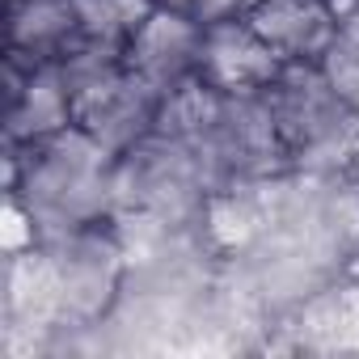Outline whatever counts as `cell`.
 I'll return each instance as SVG.
<instances>
[{
    "label": "cell",
    "instance_id": "cell-1",
    "mask_svg": "<svg viewBox=\"0 0 359 359\" xmlns=\"http://www.w3.org/2000/svg\"><path fill=\"white\" fill-rule=\"evenodd\" d=\"M199 140L212 152V161L220 165L224 182L266 177V173H279L292 165V152L279 135L275 110L262 89L258 93H220V110Z\"/></svg>",
    "mask_w": 359,
    "mask_h": 359
},
{
    "label": "cell",
    "instance_id": "cell-2",
    "mask_svg": "<svg viewBox=\"0 0 359 359\" xmlns=\"http://www.w3.org/2000/svg\"><path fill=\"white\" fill-rule=\"evenodd\" d=\"M47 250V245H43ZM64 271V321H102L127 279V254L110 220L85 224L60 245H51Z\"/></svg>",
    "mask_w": 359,
    "mask_h": 359
},
{
    "label": "cell",
    "instance_id": "cell-3",
    "mask_svg": "<svg viewBox=\"0 0 359 359\" xmlns=\"http://www.w3.org/2000/svg\"><path fill=\"white\" fill-rule=\"evenodd\" d=\"M283 55L237 13L220 22H203V51L199 72L220 93H258L283 72Z\"/></svg>",
    "mask_w": 359,
    "mask_h": 359
},
{
    "label": "cell",
    "instance_id": "cell-4",
    "mask_svg": "<svg viewBox=\"0 0 359 359\" xmlns=\"http://www.w3.org/2000/svg\"><path fill=\"white\" fill-rule=\"evenodd\" d=\"M199 51H203V22L187 9L156 5V13L127 39V68H135L161 93H169L173 85L199 72Z\"/></svg>",
    "mask_w": 359,
    "mask_h": 359
},
{
    "label": "cell",
    "instance_id": "cell-5",
    "mask_svg": "<svg viewBox=\"0 0 359 359\" xmlns=\"http://www.w3.org/2000/svg\"><path fill=\"white\" fill-rule=\"evenodd\" d=\"M161 97H165V93H161L148 76H140L135 68H127L114 85H106V89H97L93 97L76 102L72 114H76V123H81L93 140H102L114 156H123L131 144H140V140L152 131L156 110H161Z\"/></svg>",
    "mask_w": 359,
    "mask_h": 359
},
{
    "label": "cell",
    "instance_id": "cell-6",
    "mask_svg": "<svg viewBox=\"0 0 359 359\" xmlns=\"http://www.w3.org/2000/svg\"><path fill=\"white\" fill-rule=\"evenodd\" d=\"M283 60H321L338 39L330 0H258L241 13Z\"/></svg>",
    "mask_w": 359,
    "mask_h": 359
},
{
    "label": "cell",
    "instance_id": "cell-7",
    "mask_svg": "<svg viewBox=\"0 0 359 359\" xmlns=\"http://www.w3.org/2000/svg\"><path fill=\"white\" fill-rule=\"evenodd\" d=\"M0 292H5L0 317H18V321H34V325L64 321V271H60V258L43 245L5 254Z\"/></svg>",
    "mask_w": 359,
    "mask_h": 359
},
{
    "label": "cell",
    "instance_id": "cell-8",
    "mask_svg": "<svg viewBox=\"0 0 359 359\" xmlns=\"http://www.w3.org/2000/svg\"><path fill=\"white\" fill-rule=\"evenodd\" d=\"M296 351H359V279H330L287 313Z\"/></svg>",
    "mask_w": 359,
    "mask_h": 359
},
{
    "label": "cell",
    "instance_id": "cell-9",
    "mask_svg": "<svg viewBox=\"0 0 359 359\" xmlns=\"http://www.w3.org/2000/svg\"><path fill=\"white\" fill-rule=\"evenodd\" d=\"M72 123H76V114H72V93H68L64 68H60V60H43L30 72L22 102L13 110H5V135L30 144V140H47Z\"/></svg>",
    "mask_w": 359,
    "mask_h": 359
},
{
    "label": "cell",
    "instance_id": "cell-10",
    "mask_svg": "<svg viewBox=\"0 0 359 359\" xmlns=\"http://www.w3.org/2000/svg\"><path fill=\"white\" fill-rule=\"evenodd\" d=\"M203 233L220 254H241L266 233V212H262V199L254 191V177H237L224 191L208 195Z\"/></svg>",
    "mask_w": 359,
    "mask_h": 359
},
{
    "label": "cell",
    "instance_id": "cell-11",
    "mask_svg": "<svg viewBox=\"0 0 359 359\" xmlns=\"http://www.w3.org/2000/svg\"><path fill=\"white\" fill-rule=\"evenodd\" d=\"M81 34L72 0H13L9 5V47L34 60H60Z\"/></svg>",
    "mask_w": 359,
    "mask_h": 359
},
{
    "label": "cell",
    "instance_id": "cell-12",
    "mask_svg": "<svg viewBox=\"0 0 359 359\" xmlns=\"http://www.w3.org/2000/svg\"><path fill=\"white\" fill-rule=\"evenodd\" d=\"M216 110H220V89H212L203 76H187L182 85H173L161 97V110H156L152 131L191 140V135H203L212 127Z\"/></svg>",
    "mask_w": 359,
    "mask_h": 359
},
{
    "label": "cell",
    "instance_id": "cell-13",
    "mask_svg": "<svg viewBox=\"0 0 359 359\" xmlns=\"http://www.w3.org/2000/svg\"><path fill=\"white\" fill-rule=\"evenodd\" d=\"M321 64V72H325V81L334 85V93L359 114V47L355 43H346L342 34L330 43V51L317 60Z\"/></svg>",
    "mask_w": 359,
    "mask_h": 359
},
{
    "label": "cell",
    "instance_id": "cell-14",
    "mask_svg": "<svg viewBox=\"0 0 359 359\" xmlns=\"http://www.w3.org/2000/svg\"><path fill=\"white\" fill-rule=\"evenodd\" d=\"M0 245H5V254H22V250H34L39 245V224H34V212L9 195L5 212H0Z\"/></svg>",
    "mask_w": 359,
    "mask_h": 359
},
{
    "label": "cell",
    "instance_id": "cell-15",
    "mask_svg": "<svg viewBox=\"0 0 359 359\" xmlns=\"http://www.w3.org/2000/svg\"><path fill=\"white\" fill-rule=\"evenodd\" d=\"M72 9H76L81 34L102 39V43H123V47H127V34H123L118 13H114V0H72Z\"/></svg>",
    "mask_w": 359,
    "mask_h": 359
},
{
    "label": "cell",
    "instance_id": "cell-16",
    "mask_svg": "<svg viewBox=\"0 0 359 359\" xmlns=\"http://www.w3.org/2000/svg\"><path fill=\"white\" fill-rule=\"evenodd\" d=\"M191 13H195L199 22H220V18H237V13H245V0H195Z\"/></svg>",
    "mask_w": 359,
    "mask_h": 359
},
{
    "label": "cell",
    "instance_id": "cell-17",
    "mask_svg": "<svg viewBox=\"0 0 359 359\" xmlns=\"http://www.w3.org/2000/svg\"><path fill=\"white\" fill-rule=\"evenodd\" d=\"M338 34H342L346 43H355V47H359V0H355V5H351L342 18H338Z\"/></svg>",
    "mask_w": 359,
    "mask_h": 359
},
{
    "label": "cell",
    "instance_id": "cell-18",
    "mask_svg": "<svg viewBox=\"0 0 359 359\" xmlns=\"http://www.w3.org/2000/svg\"><path fill=\"white\" fill-rule=\"evenodd\" d=\"M156 5H161V9H187V13H191L195 0H156Z\"/></svg>",
    "mask_w": 359,
    "mask_h": 359
},
{
    "label": "cell",
    "instance_id": "cell-19",
    "mask_svg": "<svg viewBox=\"0 0 359 359\" xmlns=\"http://www.w3.org/2000/svg\"><path fill=\"white\" fill-rule=\"evenodd\" d=\"M330 5H334V13H338V18H342V13H346V9H351V5H355V0H330Z\"/></svg>",
    "mask_w": 359,
    "mask_h": 359
},
{
    "label": "cell",
    "instance_id": "cell-20",
    "mask_svg": "<svg viewBox=\"0 0 359 359\" xmlns=\"http://www.w3.org/2000/svg\"><path fill=\"white\" fill-rule=\"evenodd\" d=\"M250 5H258V0H245V9H250Z\"/></svg>",
    "mask_w": 359,
    "mask_h": 359
},
{
    "label": "cell",
    "instance_id": "cell-21",
    "mask_svg": "<svg viewBox=\"0 0 359 359\" xmlns=\"http://www.w3.org/2000/svg\"><path fill=\"white\" fill-rule=\"evenodd\" d=\"M5 5H13V0H5Z\"/></svg>",
    "mask_w": 359,
    "mask_h": 359
},
{
    "label": "cell",
    "instance_id": "cell-22",
    "mask_svg": "<svg viewBox=\"0 0 359 359\" xmlns=\"http://www.w3.org/2000/svg\"><path fill=\"white\" fill-rule=\"evenodd\" d=\"M355 173H359V169H355Z\"/></svg>",
    "mask_w": 359,
    "mask_h": 359
}]
</instances>
